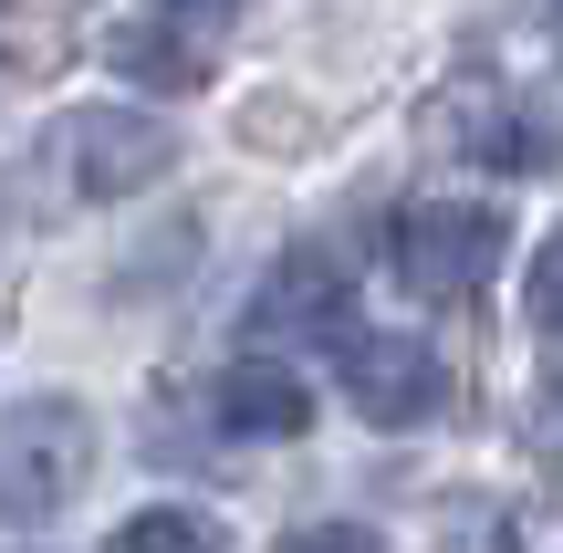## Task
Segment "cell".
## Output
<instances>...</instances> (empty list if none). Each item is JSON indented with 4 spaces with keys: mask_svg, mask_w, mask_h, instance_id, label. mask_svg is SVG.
Listing matches in <instances>:
<instances>
[{
    "mask_svg": "<svg viewBox=\"0 0 563 553\" xmlns=\"http://www.w3.org/2000/svg\"><path fill=\"white\" fill-rule=\"evenodd\" d=\"M84 471H95V418H84V397H32V408L0 418V522H11V533L63 522V501L84 491Z\"/></svg>",
    "mask_w": 563,
    "mask_h": 553,
    "instance_id": "cell-1",
    "label": "cell"
},
{
    "mask_svg": "<svg viewBox=\"0 0 563 553\" xmlns=\"http://www.w3.org/2000/svg\"><path fill=\"white\" fill-rule=\"evenodd\" d=\"M501 251H511V220L490 199H418L397 220V241H386V262H397V283L418 303H470L501 272Z\"/></svg>",
    "mask_w": 563,
    "mask_h": 553,
    "instance_id": "cell-2",
    "label": "cell"
},
{
    "mask_svg": "<svg viewBox=\"0 0 563 553\" xmlns=\"http://www.w3.org/2000/svg\"><path fill=\"white\" fill-rule=\"evenodd\" d=\"M334 376H344L365 429H428V418L449 408V355L428 345V334H344Z\"/></svg>",
    "mask_w": 563,
    "mask_h": 553,
    "instance_id": "cell-3",
    "label": "cell"
},
{
    "mask_svg": "<svg viewBox=\"0 0 563 553\" xmlns=\"http://www.w3.org/2000/svg\"><path fill=\"white\" fill-rule=\"evenodd\" d=\"M63 157H74L84 199H136L178 167V125L136 115V104H84V115H63Z\"/></svg>",
    "mask_w": 563,
    "mask_h": 553,
    "instance_id": "cell-4",
    "label": "cell"
},
{
    "mask_svg": "<svg viewBox=\"0 0 563 553\" xmlns=\"http://www.w3.org/2000/svg\"><path fill=\"white\" fill-rule=\"evenodd\" d=\"M251 324L272 334V345H344L355 334V283H344L334 251H282L262 272V292H251Z\"/></svg>",
    "mask_w": 563,
    "mask_h": 553,
    "instance_id": "cell-5",
    "label": "cell"
},
{
    "mask_svg": "<svg viewBox=\"0 0 563 553\" xmlns=\"http://www.w3.org/2000/svg\"><path fill=\"white\" fill-rule=\"evenodd\" d=\"M209 418H220V439H302L313 429V387L292 366H272V355H241V366L209 376Z\"/></svg>",
    "mask_w": 563,
    "mask_h": 553,
    "instance_id": "cell-6",
    "label": "cell"
},
{
    "mask_svg": "<svg viewBox=\"0 0 563 553\" xmlns=\"http://www.w3.org/2000/svg\"><path fill=\"white\" fill-rule=\"evenodd\" d=\"M104 63L136 74V84H157V95H188V84H199V42L167 32V21H125V32L104 42Z\"/></svg>",
    "mask_w": 563,
    "mask_h": 553,
    "instance_id": "cell-7",
    "label": "cell"
},
{
    "mask_svg": "<svg viewBox=\"0 0 563 553\" xmlns=\"http://www.w3.org/2000/svg\"><path fill=\"white\" fill-rule=\"evenodd\" d=\"M104 553H230V533L209 512H188V501H146V512H125Z\"/></svg>",
    "mask_w": 563,
    "mask_h": 553,
    "instance_id": "cell-8",
    "label": "cell"
},
{
    "mask_svg": "<svg viewBox=\"0 0 563 553\" xmlns=\"http://www.w3.org/2000/svg\"><path fill=\"white\" fill-rule=\"evenodd\" d=\"M522 313H532V334H563V230L532 251V292H522Z\"/></svg>",
    "mask_w": 563,
    "mask_h": 553,
    "instance_id": "cell-9",
    "label": "cell"
},
{
    "mask_svg": "<svg viewBox=\"0 0 563 553\" xmlns=\"http://www.w3.org/2000/svg\"><path fill=\"white\" fill-rule=\"evenodd\" d=\"M272 553H386V533H365V522H302V533H282Z\"/></svg>",
    "mask_w": 563,
    "mask_h": 553,
    "instance_id": "cell-10",
    "label": "cell"
},
{
    "mask_svg": "<svg viewBox=\"0 0 563 553\" xmlns=\"http://www.w3.org/2000/svg\"><path fill=\"white\" fill-rule=\"evenodd\" d=\"M146 21H167V32H220V21H241V0H146Z\"/></svg>",
    "mask_w": 563,
    "mask_h": 553,
    "instance_id": "cell-11",
    "label": "cell"
}]
</instances>
